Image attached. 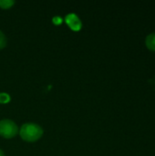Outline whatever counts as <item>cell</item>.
I'll return each instance as SVG.
<instances>
[{
	"instance_id": "8",
	"label": "cell",
	"mask_w": 155,
	"mask_h": 156,
	"mask_svg": "<svg viewBox=\"0 0 155 156\" xmlns=\"http://www.w3.org/2000/svg\"><path fill=\"white\" fill-rule=\"evenodd\" d=\"M0 156H5V154H4V152L0 149Z\"/></svg>"
},
{
	"instance_id": "5",
	"label": "cell",
	"mask_w": 155,
	"mask_h": 156,
	"mask_svg": "<svg viewBox=\"0 0 155 156\" xmlns=\"http://www.w3.org/2000/svg\"><path fill=\"white\" fill-rule=\"evenodd\" d=\"M14 4H15V1L13 0H0V8L8 9L12 7Z\"/></svg>"
},
{
	"instance_id": "4",
	"label": "cell",
	"mask_w": 155,
	"mask_h": 156,
	"mask_svg": "<svg viewBox=\"0 0 155 156\" xmlns=\"http://www.w3.org/2000/svg\"><path fill=\"white\" fill-rule=\"evenodd\" d=\"M145 45H146L148 49H150L151 51H154L155 52V32L154 33L149 34L146 37Z\"/></svg>"
},
{
	"instance_id": "1",
	"label": "cell",
	"mask_w": 155,
	"mask_h": 156,
	"mask_svg": "<svg viewBox=\"0 0 155 156\" xmlns=\"http://www.w3.org/2000/svg\"><path fill=\"white\" fill-rule=\"evenodd\" d=\"M18 133L23 141L27 143H34L42 137L43 129L37 123L26 122L21 126Z\"/></svg>"
},
{
	"instance_id": "3",
	"label": "cell",
	"mask_w": 155,
	"mask_h": 156,
	"mask_svg": "<svg viewBox=\"0 0 155 156\" xmlns=\"http://www.w3.org/2000/svg\"><path fill=\"white\" fill-rule=\"evenodd\" d=\"M66 23L73 31H79L82 27V23L79 17L73 13H70L66 17Z\"/></svg>"
},
{
	"instance_id": "2",
	"label": "cell",
	"mask_w": 155,
	"mask_h": 156,
	"mask_svg": "<svg viewBox=\"0 0 155 156\" xmlns=\"http://www.w3.org/2000/svg\"><path fill=\"white\" fill-rule=\"evenodd\" d=\"M18 133V127L12 120L4 119L0 121V136L5 139H11Z\"/></svg>"
},
{
	"instance_id": "6",
	"label": "cell",
	"mask_w": 155,
	"mask_h": 156,
	"mask_svg": "<svg viewBox=\"0 0 155 156\" xmlns=\"http://www.w3.org/2000/svg\"><path fill=\"white\" fill-rule=\"evenodd\" d=\"M6 43H7V39H6V37L5 35L0 30V49H3L5 46H6Z\"/></svg>"
},
{
	"instance_id": "7",
	"label": "cell",
	"mask_w": 155,
	"mask_h": 156,
	"mask_svg": "<svg viewBox=\"0 0 155 156\" xmlns=\"http://www.w3.org/2000/svg\"><path fill=\"white\" fill-rule=\"evenodd\" d=\"M10 101V96L7 93L1 92L0 93V103H7Z\"/></svg>"
}]
</instances>
